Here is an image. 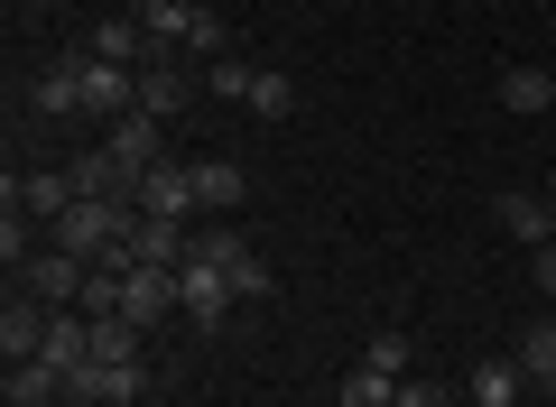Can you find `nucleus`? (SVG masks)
<instances>
[{
	"instance_id": "1",
	"label": "nucleus",
	"mask_w": 556,
	"mask_h": 407,
	"mask_svg": "<svg viewBox=\"0 0 556 407\" xmlns=\"http://www.w3.org/2000/svg\"><path fill=\"white\" fill-rule=\"evenodd\" d=\"M121 232H130V204H93V194H75V204L47 222V241H56V251H75V259H102Z\"/></svg>"
},
{
	"instance_id": "2",
	"label": "nucleus",
	"mask_w": 556,
	"mask_h": 407,
	"mask_svg": "<svg viewBox=\"0 0 556 407\" xmlns=\"http://www.w3.org/2000/svg\"><path fill=\"white\" fill-rule=\"evenodd\" d=\"M10 278H20V296H38V306H75L84 278H93V259H75V251H56V241H47V251H28Z\"/></svg>"
},
{
	"instance_id": "3",
	"label": "nucleus",
	"mask_w": 556,
	"mask_h": 407,
	"mask_svg": "<svg viewBox=\"0 0 556 407\" xmlns=\"http://www.w3.org/2000/svg\"><path fill=\"white\" fill-rule=\"evenodd\" d=\"M232 306H241L232 269H214V259H186V269H177V315H186L195 333H214V325H223Z\"/></svg>"
},
{
	"instance_id": "4",
	"label": "nucleus",
	"mask_w": 556,
	"mask_h": 407,
	"mask_svg": "<svg viewBox=\"0 0 556 407\" xmlns=\"http://www.w3.org/2000/svg\"><path fill=\"white\" fill-rule=\"evenodd\" d=\"M139 214H167V222L204 214V194H195V167H186V157H159V167H139Z\"/></svg>"
},
{
	"instance_id": "5",
	"label": "nucleus",
	"mask_w": 556,
	"mask_h": 407,
	"mask_svg": "<svg viewBox=\"0 0 556 407\" xmlns=\"http://www.w3.org/2000/svg\"><path fill=\"white\" fill-rule=\"evenodd\" d=\"M139 389H149V361H84L75 380H65V398H84V407H130Z\"/></svg>"
},
{
	"instance_id": "6",
	"label": "nucleus",
	"mask_w": 556,
	"mask_h": 407,
	"mask_svg": "<svg viewBox=\"0 0 556 407\" xmlns=\"http://www.w3.org/2000/svg\"><path fill=\"white\" fill-rule=\"evenodd\" d=\"M28 112H38V120H84V56L38 65V84H28Z\"/></svg>"
},
{
	"instance_id": "7",
	"label": "nucleus",
	"mask_w": 556,
	"mask_h": 407,
	"mask_svg": "<svg viewBox=\"0 0 556 407\" xmlns=\"http://www.w3.org/2000/svg\"><path fill=\"white\" fill-rule=\"evenodd\" d=\"M186 102H195V75H186V65L159 47V56L139 65V112H149V120H177Z\"/></svg>"
},
{
	"instance_id": "8",
	"label": "nucleus",
	"mask_w": 556,
	"mask_h": 407,
	"mask_svg": "<svg viewBox=\"0 0 556 407\" xmlns=\"http://www.w3.org/2000/svg\"><path fill=\"white\" fill-rule=\"evenodd\" d=\"M121 315H130L139 333L167 325V315H177V269H121Z\"/></svg>"
},
{
	"instance_id": "9",
	"label": "nucleus",
	"mask_w": 556,
	"mask_h": 407,
	"mask_svg": "<svg viewBox=\"0 0 556 407\" xmlns=\"http://www.w3.org/2000/svg\"><path fill=\"white\" fill-rule=\"evenodd\" d=\"M0 204H20V214L56 222L65 204H75V176H65V167H38V176H10V186H0Z\"/></svg>"
},
{
	"instance_id": "10",
	"label": "nucleus",
	"mask_w": 556,
	"mask_h": 407,
	"mask_svg": "<svg viewBox=\"0 0 556 407\" xmlns=\"http://www.w3.org/2000/svg\"><path fill=\"white\" fill-rule=\"evenodd\" d=\"M47 325H56V306H38V296L10 288V315H0V352H10V361H38V352H47Z\"/></svg>"
},
{
	"instance_id": "11",
	"label": "nucleus",
	"mask_w": 556,
	"mask_h": 407,
	"mask_svg": "<svg viewBox=\"0 0 556 407\" xmlns=\"http://www.w3.org/2000/svg\"><path fill=\"white\" fill-rule=\"evenodd\" d=\"M102 139H112V157H121V167H159V157H167V120H149V112L102 120Z\"/></svg>"
},
{
	"instance_id": "12",
	"label": "nucleus",
	"mask_w": 556,
	"mask_h": 407,
	"mask_svg": "<svg viewBox=\"0 0 556 407\" xmlns=\"http://www.w3.org/2000/svg\"><path fill=\"white\" fill-rule=\"evenodd\" d=\"M492 222H501L510 241H529V251H547V241H556V204H547V194H501Z\"/></svg>"
},
{
	"instance_id": "13",
	"label": "nucleus",
	"mask_w": 556,
	"mask_h": 407,
	"mask_svg": "<svg viewBox=\"0 0 556 407\" xmlns=\"http://www.w3.org/2000/svg\"><path fill=\"white\" fill-rule=\"evenodd\" d=\"M195 20H204L195 0H139V28H149V47H186V38H195Z\"/></svg>"
},
{
	"instance_id": "14",
	"label": "nucleus",
	"mask_w": 556,
	"mask_h": 407,
	"mask_svg": "<svg viewBox=\"0 0 556 407\" xmlns=\"http://www.w3.org/2000/svg\"><path fill=\"white\" fill-rule=\"evenodd\" d=\"M519 389H529L519 352H501V361H473V407H519Z\"/></svg>"
},
{
	"instance_id": "15",
	"label": "nucleus",
	"mask_w": 556,
	"mask_h": 407,
	"mask_svg": "<svg viewBox=\"0 0 556 407\" xmlns=\"http://www.w3.org/2000/svg\"><path fill=\"white\" fill-rule=\"evenodd\" d=\"M84 56H102V65H149V28H139V20H102Z\"/></svg>"
},
{
	"instance_id": "16",
	"label": "nucleus",
	"mask_w": 556,
	"mask_h": 407,
	"mask_svg": "<svg viewBox=\"0 0 556 407\" xmlns=\"http://www.w3.org/2000/svg\"><path fill=\"white\" fill-rule=\"evenodd\" d=\"M501 102H510V112H556V75L547 65H510V75H501Z\"/></svg>"
},
{
	"instance_id": "17",
	"label": "nucleus",
	"mask_w": 556,
	"mask_h": 407,
	"mask_svg": "<svg viewBox=\"0 0 556 407\" xmlns=\"http://www.w3.org/2000/svg\"><path fill=\"white\" fill-rule=\"evenodd\" d=\"M10 407H47V398H65V370H47V361H10Z\"/></svg>"
},
{
	"instance_id": "18",
	"label": "nucleus",
	"mask_w": 556,
	"mask_h": 407,
	"mask_svg": "<svg viewBox=\"0 0 556 407\" xmlns=\"http://www.w3.org/2000/svg\"><path fill=\"white\" fill-rule=\"evenodd\" d=\"M139 343H149V333H139L130 315H93V361H149Z\"/></svg>"
},
{
	"instance_id": "19",
	"label": "nucleus",
	"mask_w": 556,
	"mask_h": 407,
	"mask_svg": "<svg viewBox=\"0 0 556 407\" xmlns=\"http://www.w3.org/2000/svg\"><path fill=\"white\" fill-rule=\"evenodd\" d=\"M195 194L214 204V214H232V204H241V167H232V157H195Z\"/></svg>"
},
{
	"instance_id": "20",
	"label": "nucleus",
	"mask_w": 556,
	"mask_h": 407,
	"mask_svg": "<svg viewBox=\"0 0 556 407\" xmlns=\"http://www.w3.org/2000/svg\"><path fill=\"white\" fill-rule=\"evenodd\" d=\"M408 361H417V343H408V333H371V343H362V370H380V380H408Z\"/></svg>"
},
{
	"instance_id": "21",
	"label": "nucleus",
	"mask_w": 556,
	"mask_h": 407,
	"mask_svg": "<svg viewBox=\"0 0 556 407\" xmlns=\"http://www.w3.org/2000/svg\"><path fill=\"white\" fill-rule=\"evenodd\" d=\"M241 102H251L260 120H288V112H298V84H288V75H269V65H260V75H251V93H241Z\"/></svg>"
},
{
	"instance_id": "22",
	"label": "nucleus",
	"mask_w": 556,
	"mask_h": 407,
	"mask_svg": "<svg viewBox=\"0 0 556 407\" xmlns=\"http://www.w3.org/2000/svg\"><path fill=\"white\" fill-rule=\"evenodd\" d=\"M519 370H529V380L556 398V325H529V343H519Z\"/></svg>"
},
{
	"instance_id": "23",
	"label": "nucleus",
	"mask_w": 556,
	"mask_h": 407,
	"mask_svg": "<svg viewBox=\"0 0 556 407\" xmlns=\"http://www.w3.org/2000/svg\"><path fill=\"white\" fill-rule=\"evenodd\" d=\"M186 259H214V269H241V259H260V251H251L241 232H223V222H214V232H195V251H186Z\"/></svg>"
},
{
	"instance_id": "24",
	"label": "nucleus",
	"mask_w": 556,
	"mask_h": 407,
	"mask_svg": "<svg viewBox=\"0 0 556 407\" xmlns=\"http://www.w3.org/2000/svg\"><path fill=\"white\" fill-rule=\"evenodd\" d=\"M28 222H38V214H20V204H10V214H0V259H10V269H20V259L38 251V232H28Z\"/></svg>"
},
{
	"instance_id": "25",
	"label": "nucleus",
	"mask_w": 556,
	"mask_h": 407,
	"mask_svg": "<svg viewBox=\"0 0 556 407\" xmlns=\"http://www.w3.org/2000/svg\"><path fill=\"white\" fill-rule=\"evenodd\" d=\"M399 398V380H380V370H353L343 380V407H390Z\"/></svg>"
},
{
	"instance_id": "26",
	"label": "nucleus",
	"mask_w": 556,
	"mask_h": 407,
	"mask_svg": "<svg viewBox=\"0 0 556 407\" xmlns=\"http://www.w3.org/2000/svg\"><path fill=\"white\" fill-rule=\"evenodd\" d=\"M251 75H260V65H241V56H214V75H204V84H214V93H251Z\"/></svg>"
},
{
	"instance_id": "27",
	"label": "nucleus",
	"mask_w": 556,
	"mask_h": 407,
	"mask_svg": "<svg viewBox=\"0 0 556 407\" xmlns=\"http://www.w3.org/2000/svg\"><path fill=\"white\" fill-rule=\"evenodd\" d=\"M390 407H455V389H445V380H399Z\"/></svg>"
},
{
	"instance_id": "28",
	"label": "nucleus",
	"mask_w": 556,
	"mask_h": 407,
	"mask_svg": "<svg viewBox=\"0 0 556 407\" xmlns=\"http://www.w3.org/2000/svg\"><path fill=\"white\" fill-rule=\"evenodd\" d=\"M232 288H241V296H251V306H260V296H269V288H278V278H269V269H260V259H241V269H232Z\"/></svg>"
},
{
	"instance_id": "29",
	"label": "nucleus",
	"mask_w": 556,
	"mask_h": 407,
	"mask_svg": "<svg viewBox=\"0 0 556 407\" xmlns=\"http://www.w3.org/2000/svg\"><path fill=\"white\" fill-rule=\"evenodd\" d=\"M538 296H556V241L538 251Z\"/></svg>"
}]
</instances>
